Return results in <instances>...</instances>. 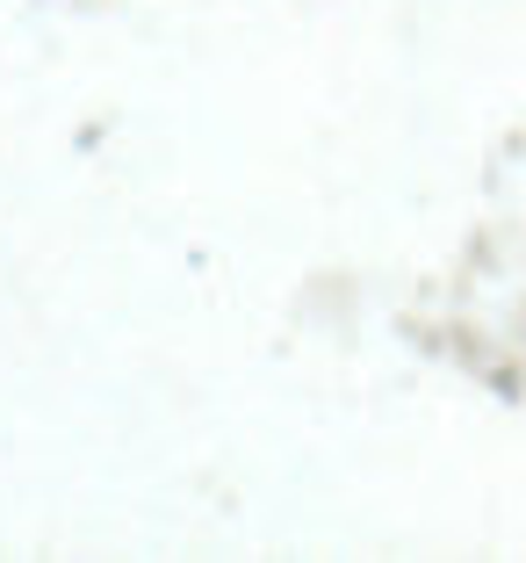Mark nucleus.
Listing matches in <instances>:
<instances>
[]
</instances>
